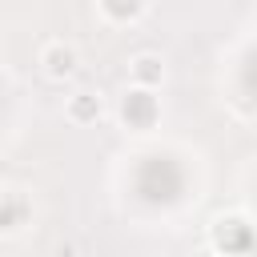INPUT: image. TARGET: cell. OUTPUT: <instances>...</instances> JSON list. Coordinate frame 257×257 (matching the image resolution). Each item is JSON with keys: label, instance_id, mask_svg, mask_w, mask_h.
<instances>
[{"label": "cell", "instance_id": "obj_1", "mask_svg": "<svg viewBox=\"0 0 257 257\" xmlns=\"http://www.w3.org/2000/svg\"><path fill=\"white\" fill-rule=\"evenodd\" d=\"M44 68H48V76H68L72 68H76V52L68 48V44H52V48H44Z\"/></svg>", "mask_w": 257, "mask_h": 257}]
</instances>
